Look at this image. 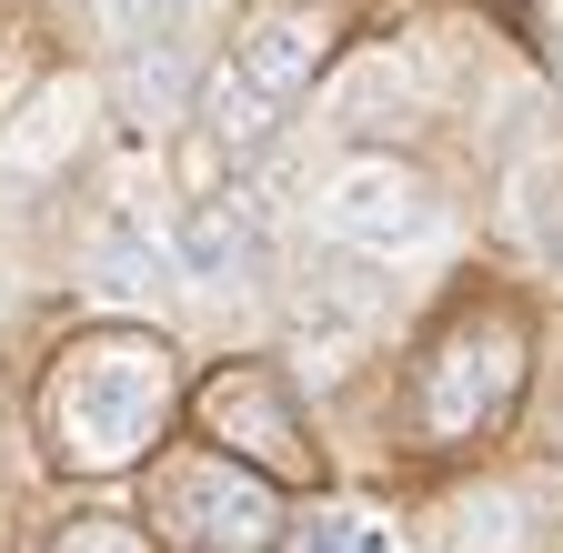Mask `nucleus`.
Instances as JSON below:
<instances>
[{"label":"nucleus","instance_id":"f257e3e1","mask_svg":"<svg viewBox=\"0 0 563 553\" xmlns=\"http://www.w3.org/2000/svg\"><path fill=\"white\" fill-rule=\"evenodd\" d=\"M201 412H211V433H242V453L252 463H302V433H292V412L272 402V383H252V373H232V383H211L201 392Z\"/></svg>","mask_w":563,"mask_h":553},{"label":"nucleus","instance_id":"f03ea898","mask_svg":"<svg viewBox=\"0 0 563 553\" xmlns=\"http://www.w3.org/2000/svg\"><path fill=\"white\" fill-rule=\"evenodd\" d=\"M201 11V0H111V21H121V41H141V51H172V31Z\"/></svg>","mask_w":563,"mask_h":553},{"label":"nucleus","instance_id":"7ed1b4c3","mask_svg":"<svg viewBox=\"0 0 563 553\" xmlns=\"http://www.w3.org/2000/svg\"><path fill=\"white\" fill-rule=\"evenodd\" d=\"M232 262H242V232H232L222 212H201V222H191V272H211V283H222Z\"/></svg>","mask_w":563,"mask_h":553},{"label":"nucleus","instance_id":"20e7f679","mask_svg":"<svg viewBox=\"0 0 563 553\" xmlns=\"http://www.w3.org/2000/svg\"><path fill=\"white\" fill-rule=\"evenodd\" d=\"M60 553H152V543H141L131 523H70V533H60Z\"/></svg>","mask_w":563,"mask_h":553}]
</instances>
